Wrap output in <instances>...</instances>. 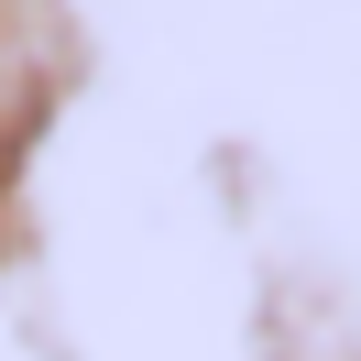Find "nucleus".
<instances>
[{
	"mask_svg": "<svg viewBox=\"0 0 361 361\" xmlns=\"http://www.w3.org/2000/svg\"><path fill=\"white\" fill-rule=\"evenodd\" d=\"M44 66H55V23H44V0H0V154H11V132L33 121Z\"/></svg>",
	"mask_w": 361,
	"mask_h": 361,
	"instance_id": "1",
	"label": "nucleus"
}]
</instances>
